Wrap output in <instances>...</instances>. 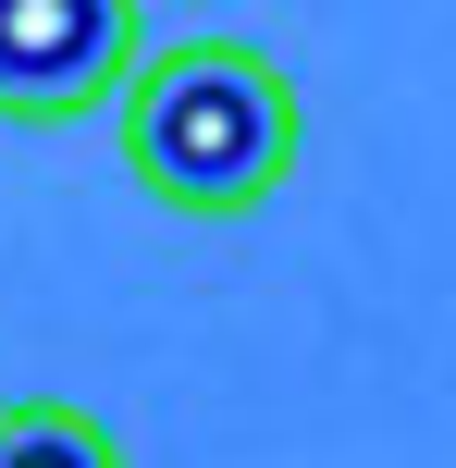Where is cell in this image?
<instances>
[{
    "label": "cell",
    "instance_id": "6da1fadb",
    "mask_svg": "<svg viewBox=\"0 0 456 468\" xmlns=\"http://www.w3.org/2000/svg\"><path fill=\"white\" fill-rule=\"evenodd\" d=\"M296 136H309L296 74L260 37L197 25V37L136 49V74H123V173L186 222H247L296 173Z\"/></svg>",
    "mask_w": 456,
    "mask_h": 468
},
{
    "label": "cell",
    "instance_id": "7a4b0ae2",
    "mask_svg": "<svg viewBox=\"0 0 456 468\" xmlns=\"http://www.w3.org/2000/svg\"><path fill=\"white\" fill-rule=\"evenodd\" d=\"M148 49L136 0H0V123H74L123 99Z\"/></svg>",
    "mask_w": 456,
    "mask_h": 468
},
{
    "label": "cell",
    "instance_id": "3957f363",
    "mask_svg": "<svg viewBox=\"0 0 456 468\" xmlns=\"http://www.w3.org/2000/svg\"><path fill=\"white\" fill-rule=\"evenodd\" d=\"M0 468H123V431L74 395H13L0 407Z\"/></svg>",
    "mask_w": 456,
    "mask_h": 468
}]
</instances>
